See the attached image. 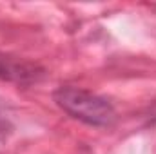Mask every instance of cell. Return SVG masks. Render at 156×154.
<instances>
[{
	"instance_id": "1",
	"label": "cell",
	"mask_w": 156,
	"mask_h": 154,
	"mask_svg": "<svg viewBox=\"0 0 156 154\" xmlns=\"http://www.w3.org/2000/svg\"><path fill=\"white\" fill-rule=\"evenodd\" d=\"M55 102L67 114L89 125H109L115 120V111L111 103L83 89L62 87L55 93Z\"/></svg>"
},
{
	"instance_id": "2",
	"label": "cell",
	"mask_w": 156,
	"mask_h": 154,
	"mask_svg": "<svg viewBox=\"0 0 156 154\" xmlns=\"http://www.w3.org/2000/svg\"><path fill=\"white\" fill-rule=\"evenodd\" d=\"M37 76V67L26 62H20L16 58H11L7 54L0 53V78H7V80H31Z\"/></svg>"
},
{
	"instance_id": "3",
	"label": "cell",
	"mask_w": 156,
	"mask_h": 154,
	"mask_svg": "<svg viewBox=\"0 0 156 154\" xmlns=\"http://www.w3.org/2000/svg\"><path fill=\"white\" fill-rule=\"evenodd\" d=\"M4 129H5V120L2 118V114H0V132H2Z\"/></svg>"
}]
</instances>
